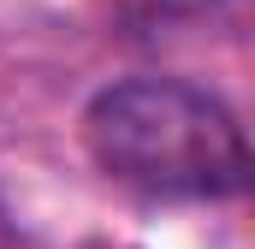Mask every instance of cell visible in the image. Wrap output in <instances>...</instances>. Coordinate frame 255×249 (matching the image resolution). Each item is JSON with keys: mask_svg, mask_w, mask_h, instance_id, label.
<instances>
[{"mask_svg": "<svg viewBox=\"0 0 255 249\" xmlns=\"http://www.w3.org/2000/svg\"><path fill=\"white\" fill-rule=\"evenodd\" d=\"M83 142L101 172L148 196H238L250 148L238 119L178 77H130L89 101Z\"/></svg>", "mask_w": 255, "mask_h": 249, "instance_id": "cell-1", "label": "cell"}, {"mask_svg": "<svg viewBox=\"0 0 255 249\" xmlns=\"http://www.w3.org/2000/svg\"><path fill=\"white\" fill-rule=\"evenodd\" d=\"M119 6H136V12H166V18H184V12H208L220 0H119Z\"/></svg>", "mask_w": 255, "mask_h": 249, "instance_id": "cell-2", "label": "cell"}, {"mask_svg": "<svg viewBox=\"0 0 255 249\" xmlns=\"http://www.w3.org/2000/svg\"><path fill=\"white\" fill-rule=\"evenodd\" d=\"M0 244H6V226H0Z\"/></svg>", "mask_w": 255, "mask_h": 249, "instance_id": "cell-3", "label": "cell"}]
</instances>
